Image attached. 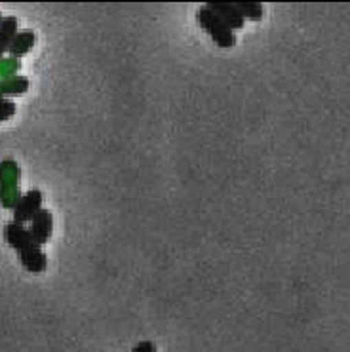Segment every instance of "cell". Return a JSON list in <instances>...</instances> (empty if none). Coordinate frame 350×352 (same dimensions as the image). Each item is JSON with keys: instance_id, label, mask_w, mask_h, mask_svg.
I'll return each instance as SVG.
<instances>
[{"instance_id": "30bf717a", "label": "cell", "mask_w": 350, "mask_h": 352, "mask_svg": "<svg viewBox=\"0 0 350 352\" xmlns=\"http://www.w3.org/2000/svg\"><path fill=\"white\" fill-rule=\"evenodd\" d=\"M19 259H21L23 269L29 270V272H42L48 265V259H46V254L42 252V248H36L33 252L19 255Z\"/></svg>"}, {"instance_id": "7c38bea8", "label": "cell", "mask_w": 350, "mask_h": 352, "mask_svg": "<svg viewBox=\"0 0 350 352\" xmlns=\"http://www.w3.org/2000/svg\"><path fill=\"white\" fill-rule=\"evenodd\" d=\"M17 105L12 99H0V122H6L16 115Z\"/></svg>"}, {"instance_id": "3957f363", "label": "cell", "mask_w": 350, "mask_h": 352, "mask_svg": "<svg viewBox=\"0 0 350 352\" xmlns=\"http://www.w3.org/2000/svg\"><path fill=\"white\" fill-rule=\"evenodd\" d=\"M42 198H44L42 197V190H39V188H31L25 195H21L16 206L12 208L14 223L23 225V223L31 221L34 215L42 210Z\"/></svg>"}, {"instance_id": "277c9868", "label": "cell", "mask_w": 350, "mask_h": 352, "mask_svg": "<svg viewBox=\"0 0 350 352\" xmlns=\"http://www.w3.org/2000/svg\"><path fill=\"white\" fill-rule=\"evenodd\" d=\"M4 240H6L10 246L14 248L19 255L27 254V252H33L36 248H42L34 242L29 229H25L23 225H19V223L14 221L8 223V225L4 227Z\"/></svg>"}, {"instance_id": "52a82bcc", "label": "cell", "mask_w": 350, "mask_h": 352, "mask_svg": "<svg viewBox=\"0 0 350 352\" xmlns=\"http://www.w3.org/2000/svg\"><path fill=\"white\" fill-rule=\"evenodd\" d=\"M34 42H36V34L33 33V31H17V34L14 36V41H12V44H10L8 48V54L10 58L12 59H19L23 58V56H27L29 52H31V48L34 46Z\"/></svg>"}, {"instance_id": "ba28073f", "label": "cell", "mask_w": 350, "mask_h": 352, "mask_svg": "<svg viewBox=\"0 0 350 352\" xmlns=\"http://www.w3.org/2000/svg\"><path fill=\"white\" fill-rule=\"evenodd\" d=\"M17 34V17L6 16L0 19V59L8 54V48Z\"/></svg>"}, {"instance_id": "8992f818", "label": "cell", "mask_w": 350, "mask_h": 352, "mask_svg": "<svg viewBox=\"0 0 350 352\" xmlns=\"http://www.w3.org/2000/svg\"><path fill=\"white\" fill-rule=\"evenodd\" d=\"M29 232H31V236H33V240L39 246L46 244L50 238H52V232H54V213L42 208L41 212L36 213L33 219H31V229H29Z\"/></svg>"}, {"instance_id": "9c48e42d", "label": "cell", "mask_w": 350, "mask_h": 352, "mask_svg": "<svg viewBox=\"0 0 350 352\" xmlns=\"http://www.w3.org/2000/svg\"><path fill=\"white\" fill-rule=\"evenodd\" d=\"M27 90H29L27 76H10L6 80H0V99H6V96H21Z\"/></svg>"}, {"instance_id": "9a60e30c", "label": "cell", "mask_w": 350, "mask_h": 352, "mask_svg": "<svg viewBox=\"0 0 350 352\" xmlns=\"http://www.w3.org/2000/svg\"><path fill=\"white\" fill-rule=\"evenodd\" d=\"M0 19H2V16H0Z\"/></svg>"}, {"instance_id": "7a4b0ae2", "label": "cell", "mask_w": 350, "mask_h": 352, "mask_svg": "<svg viewBox=\"0 0 350 352\" xmlns=\"http://www.w3.org/2000/svg\"><path fill=\"white\" fill-rule=\"evenodd\" d=\"M19 168L12 160L0 162V206L14 208L19 200Z\"/></svg>"}, {"instance_id": "4fadbf2b", "label": "cell", "mask_w": 350, "mask_h": 352, "mask_svg": "<svg viewBox=\"0 0 350 352\" xmlns=\"http://www.w3.org/2000/svg\"><path fill=\"white\" fill-rule=\"evenodd\" d=\"M17 69H19L17 59H0V76H8V74L16 73Z\"/></svg>"}, {"instance_id": "5bb4252c", "label": "cell", "mask_w": 350, "mask_h": 352, "mask_svg": "<svg viewBox=\"0 0 350 352\" xmlns=\"http://www.w3.org/2000/svg\"><path fill=\"white\" fill-rule=\"evenodd\" d=\"M131 352H156V346L151 341H143V343H139Z\"/></svg>"}, {"instance_id": "6da1fadb", "label": "cell", "mask_w": 350, "mask_h": 352, "mask_svg": "<svg viewBox=\"0 0 350 352\" xmlns=\"http://www.w3.org/2000/svg\"><path fill=\"white\" fill-rule=\"evenodd\" d=\"M196 21L200 23V27H202L206 33L212 36V41L217 46H221V48H234L237 46V36H234V33L210 8L202 6V8L196 10Z\"/></svg>"}, {"instance_id": "8fae6325", "label": "cell", "mask_w": 350, "mask_h": 352, "mask_svg": "<svg viewBox=\"0 0 350 352\" xmlns=\"http://www.w3.org/2000/svg\"><path fill=\"white\" fill-rule=\"evenodd\" d=\"M234 6L240 12V16L244 19H252V21H261L263 12H265L261 2H234Z\"/></svg>"}, {"instance_id": "5b68a950", "label": "cell", "mask_w": 350, "mask_h": 352, "mask_svg": "<svg viewBox=\"0 0 350 352\" xmlns=\"http://www.w3.org/2000/svg\"><path fill=\"white\" fill-rule=\"evenodd\" d=\"M206 8L212 10L213 14L219 17L221 21L227 25L232 33L244 27L245 19L240 16V12L234 6V2H208Z\"/></svg>"}]
</instances>
